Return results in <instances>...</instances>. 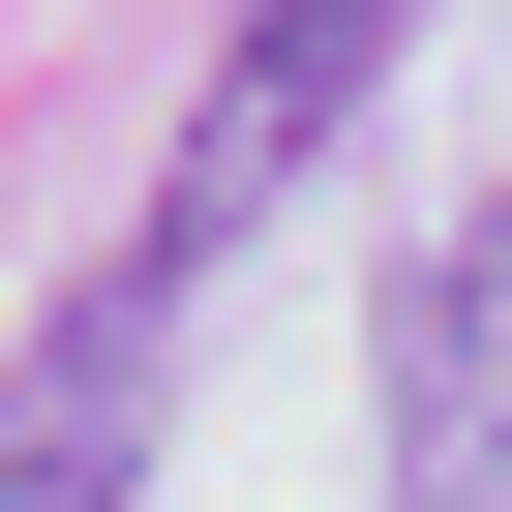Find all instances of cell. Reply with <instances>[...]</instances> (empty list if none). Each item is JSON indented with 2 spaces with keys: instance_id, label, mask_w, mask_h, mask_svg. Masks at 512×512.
<instances>
[{
  "instance_id": "6da1fadb",
  "label": "cell",
  "mask_w": 512,
  "mask_h": 512,
  "mask_svg": "<svg viewBox=\"0 0 512 512\" xmlns=\"http://www.w3.org/2000/svg\"><path fill=\"white\" fill-rule=\"evenodd\" d=\"M392 31H422V0H241V61H211V121H181V211H151V272H211V241L362 121V61H392Z\"/></svg>"
},
{
  "instance_id": "7a4b0ae2",
  "label": "cell",
  "mask_w": 512,
  "mask_h": 512,
  "mask_svg": "<svg viewBox=\"0 0 512 512\" xmlns=\"http://www.w3.org/2000/svg\"><path fill=\"white\" fill-rule=\"evenodd\" d=\"M151 392H181V272H91L0 362V512H151Z\"/></svg>"
},
{
  "instance_id": "3957f363",
  "label": "cell",
  "mask_w": 512,
  "mask_h": 512,
  "mask_svg": "<svg viewBox=\"0 0 512 512\" xmlns=\"http://www.w3.org/2000/svg\"><path fill=\"white\" fill-rule=\"evenodd\" d=\"M392 512H512V211L392 272Z\"/></svg>"
}]
</instances>
